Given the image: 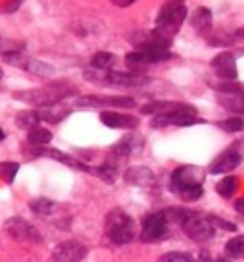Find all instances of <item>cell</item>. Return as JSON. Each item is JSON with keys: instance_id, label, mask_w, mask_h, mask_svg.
Instances as JSON below:
<instances>
[{"instance_id": "cell-16", "label": "cell", "mask_w": 244, "mask_h": 262, "mask_svg": "<svg viewBox=\"0 0 244 262\" xmlns=\"http://www.w3.org/2000/svg\"><path fill=\"white\" fill-rule=\"evenodd\" d=\"M140 149H142V137H139L137 133H131V135L124 137L120 142H117L112 147V153L117 158H128L129 155L137 153Z\"/></svg>"}, {"instance_id": "cell-15", "label": "cell", "mask_w": 244, "mask_h": 262, "mask_svg": "<svg viewBox=\"0 0 244 262\" xmlns=\"http://www.w3.org/2000/svg\"><path fill=\"white\" fill-rule=\"evenodd\" d=\"M101 122L113 129H133L139 126V119L126 113H115V112H104L101 113Z\"/></svg>"}, {"instance_id": "cell-19", "label": "cell", "mask_w": 244, "mask_h": 262, "mask_svg": "<svg viewBox=\"0 0 244 262\" xmlns=\"http://www.w3.org/2000/svg\"><path fill=\"white\" fill-rule=\"evenodd\" d=\"M219 102L230 112L244 113V88H240L239 92H233V94H221Z\"/></svg>"}, {"instance_id": "cell-1", "label": "cell", "mask_w": 244, "mask_h": 262, "mask_svg": "<svg viewBox=\"0 0 244 262\" xmlns=\"http://www.w3.org/2000/svg\"><path fill=\"white\" fill-rule=\"evenodd\" d=\"M169 221L178 223L182 230L196 243H205L210 241L215 235V226L208 219V215H203L199 212L189 210V208H167L165 210Z\"/></svg>"}, {"instance_id": "cell-26", "label": "cell", "mask_w": 244, "mask_h": 262, "mask_svg": "<svg viewBox=\"0 0 244 262\" xmlns=\"http://www.w3.org/2000/svg\"><path fill=\"white\" fill-rule=\"evenodd\" d=\"M90 172L95 176H99L101 180H104L106 183H115L117 176H119V171H117L115 165L112 164H104L99 165V167H90Z\"/></svg>"}, {"instance_id": "cell-28", "label": "cell", "mask_w": 244, "mask_h": 262, "mask_svg": "<svg viewBox=\"0 0 244 262\" xmlns=\"http://www.w3.org/2000/svg\"><path fill=\"white\" fill-rule=\"evenodd\" d=\"M29 207H31V210L38 215H51L52 212L56 210V203L51 200H47V198H38V200H33L29 203Z\"/></svg>"}, {"instance_id": "cell-10", "label": "cell", "mask_w": 244, "mask_h": 262, "mask_svg": "<svg viewBox=\"0 0 244 262\" xmlns=\"http://www.w3.org/2000/svg\"><path fill=\"white\" fill-rule=\"evenodd\" d=\"M76 104L79 108H133L135 99L126 95H84Z\"/></svg>"}, {"instance_id": "cell-11", "label": "cell", "mask_w": 244, "mask_h": 262, "mask_svg": "<svg viewBox=\"0 0 244 262\" xmlns=\"http://www.w3.org/2000/svg\"><path fill=\"white\" fill-rule=\"evenodd\" d=\"M6 230L11 235V239L20 241V243H41L40 232L22 217H11L6 223Z\"/></svg>"}, {"instance_id": "cell-18", "label": "cell", "mask_w": 244, "mask_h": 262, "mask_svg": "<svg viewBox=\"0 0 244 262\" xmlns=\"http://www.w3.org/2000/svg\"><path fill=\"white\" fill-rule=\"evenodd\" d=\"M190 24L199 34H208L212 31V11L208 8H197L190 18Z\"/></svg>"}, {"instance_id": "cell-35", "label": "cell", "mask_w": 244, "mask_h": 262, "mask_svg": "<svg viewBox=\"0 0 244 262\" xmlns=\"http://www.w3.org/2000/svg\"><path fill=\"white\" fill-rule=\"evenodd\" d=\"M137 0H112V4L117 6V8H128V6L135 4Z\"/></svg>"}, {"instance_id": "cell-27", "label": "cell", "mask_w": 244, "mask_h": 262, "mask_svg": "<svg viewBox=\"0 0 244 262\" xmlns=\"http://www.w3.org/2000/svg\"><path fill=\"white\" fill-rule=\"evenodd\" d=\"M115 63V56L112 54V52H95L94 56H92V69H97V70H108L109 67Z\"/></svg>"}, {"instance_id": "cell-14", "label": "cell", "mask_w": 244, "mask_h": 262, "mask_svg": "<svg viewBox=\"0 0 244 262\" xmlns=\"http://www.w3.org/2000/svg\"><path fill=\"white\" fill-rule=\"evenodd\" d=\"M214 74L223 81H232L237 77V61L232 52H221L212 59Z\"/></svg>"}, {"instance_id": "cell-7", "label": "cell", "mask_w": 244, "mask_h": 262, "mask_svg": "<svg viewBox=\"0 0 244 262\" xmlns=\"http://www.w3.org/2000/svg\"><path fill=\"white\" fill-rule=\"evenodd\" d=\"M185 18H187L185 4L180 6V8H174V9L162 8L157 16V27H154V31H157L160 36L171 40V38L180 31V27H182V24L185 22Z\"/></svg>"}, {"instance_id": "cell-34", "label": "cell", "mask_w": 244, "mask_h": 262, "mask_svg": "<svg viewBox=\"0 0 244 262\" xmlns=\"http://www.w3.org/2000/svg\"><path fill=\"white\" fill-rule=\"evenodd\" d=\"M233 43V40L232 38L228 36V34H226V36H219V38H210V45H223V47H225V45H232Z\"/></svg>"}, {"instance_id": "cell-4", "label": "cell", "mask_w": 244, "mask_h": 262, "mask_svg": "<svg viewBox=\"0 0 244 262\" xmlns=\"http://www.w3.org/2000/svg\"><path fill=\"white\" fill-rule=\"evenodd\" d=\"M104 230L108 239L117 246H124L131 243L135 237V221L129 214H126L122 208H113L106 215Z\"/></svg>"}, {"instance_id": "cell-36", "label": "cell", "mask_w": 244, "mask_h": 262, "mask_svg": "<svg viewBox=\"0 0 244 262\" xmlns=\"http://www.w3.org/2000/svg\"><path fill=\"white\" fill-rule=\"evenodd\" d=\"M235 210L244 215V198H240V200L235 201Z\"/></svg>"}, {"instance_id": "cell-32", "label": "cell", "mask_w": 244, "mask_h": 262, "mask_svg": "<svg viewBox=\"0 0 244 262\" xmlns=\"http://www.w3.org/2000/svg\"><path fill=\"white\" fill-rule=\"evenodd\" d=\"M208 219L212 221V225L215 226V228H221V230H228V232H235L237 226L233 225V223L230 221H225L223 217H219V215H208Z\"/></svg>"}, {"instance_id": "cell-24", "label": "cell", "mask_w": 244, "mask_h": 262, "mask_svg": "<svg viewBox=\"0 0 244 262\" xmlns=\"http://www.w3.org/2000/svg\"><path fill=\"white\" fill-rule=\"evenodd\" d=\"M40 115H38L36 110H31V112H20L18 115H16V124H18L22 129H33V127H36L38 124H40Z\"/></svg>"}, {"instance_id": "cell-29", "label": "cell", "mask_w": 244, "mask_h": 262, "mask_svg": "<svg viewBox=\"0 0 244 262\" xmlns=\"http://www.w3.org/2000/svg\"><path fill=\"white\" fill-rule=\"evenodd\" d=\"M217 127L226 133H239V131H244V119L240 117H230V119L219 120Z\"/></svg>"}, {"instance_id": "cell-3", "label": "cell", "mask_w": 244, "mask_h": 262, "mask_svg": "<svg viewBox=\"0 0 244 262\" xmlns=\"http://www.w3.org/2000/svg\"><path fill=\"white\" fill-rule=\"evenodd\" d=\"M77 95V88L70 83H51L43 88H34V90H20L15 92L13 97L27 104L45 108V106H54L63 99H69Z\"/></svg>"}, {"instance_id": "cell-20", "label": "cell", "mask_w": 244, "mask_h": 262, "mask_svg": "<svg viewBox=\"0 0 244 262\" xmlns=\"http://www.w3.org/2000/svg\"><path fill=\"white\" fill-rule=\"evenodd\" d=\"M38 115H40V120H45V122L51 124H58L61 122L65 117H69V110L66 108H59V106H45V108L36 110Z\"/></svg>"}, {"instance_id": "cell-40", "label": "cell", "mask_w": 244, "mask_h": 262, "mask_svg": "<svg viewBox=\"0 0 244 262\" xmlns=\"http://www.w3.org/2000/svg\"><path fill=\"white\" fill-rule=\"evenodd\" d=\"M2 77H4V72H2V69H0V79H2Z\"/></svg>"}, {"instance_id": "cell-21", "label": "cell", "mask_w": 244, "mask_h": 262, "mask_svg": "<svg viewBox=\"0 0 244 262\" xmlns=\"http://www.w3.org/2000/svg\"><path fill=\"white\" fill-rule=\"evenodd\" d=\"M182 102H169V101H154L149 104H144L140 108V112L146 115H162V113H169L172 110H176Z\"/></svg>"}, {"instance_id": "cell-31", "label": "cell", "mask_w": 244, "mask_h": 262, "mask_svg": "<svg viewBox=\"0 0 244 262\" xmlns=\"http://www.w3.org/2000/svg\"><path fill=\"white\" fill-rule=\"evenodd\" d=\"M158 262H194V258L189 253H183V251H169L164 253Z\"/></svg>"}, {"instance_id": "cell-38", "label": "cell", "mask_w": 244, "mask_h": 262, "mask_svg": "<svg viewBox=\"0 0 244 262\" xmlns=\"http://www.w3.org/2000/svg\"><path fill=\"white\" fill-rule=\"evenodd\" d=\"M6 139V133L2 131V127H0V140H4Z\"/></svg>"}, {"instance_id": "cell-6", "label": "cell", "mask_w": 244, "mask_h": 262, "mask_svg": "<svg viewBox=\"0 0 244 262\" xmlns=\"http://www.w3.org/2000/svg\"><path fill=\"white\" fill-rule=\"evenodd\" d=\"M169 217L165 214V210L162 212H153L147 214L142 219V230H140V239L144 243H158L164 241L169 235Z\"/></svg>"}, {"instance_id": "cell-22", "label": "cell", "mask_w": 244, "mask_h": 262, "mask_svg": "<svg viewBox=\"0 0 244 262\" xmlns=\"http://www.w3.org/2000/svg\"><path fill=\"white\" fill-rule=\"evenodd\" d=\"M52 140V133L45 127H33L29 131V137H27V142L33 147H45Z\"/></svg>"}, {"instance_id": "cell-13", "label": "cell", "mask_w": 244, "mask_h": 262, "mask_svg": "<svg viewBox=\"0 0 244 262\" xmlns=\"http://www.w3.org/2000/svg\"><path fill=\"white\" fill-rule=\"evenodd\" d=\"M104 83L112 84V86H142V84L149 83V77L144 76L140 72H117V70H106Z\"/></svg>"}, {"instance_id": "cell-17", "label": "cell", "mask_w": 244, "mask_h": 262, "mask_svg": "<svg viewBox=\"0 0 244 262\" xmlns=\"http://www.w3.org/2000/svg\"><path fill=\"white\" fill-rule=\"evenodd\" d=\"M124 180L129 185H137V187H146L151 185L154 182V174L149 167H131L126 171Z\"/></svg>"}, {"instance_id": "cell-12", "label": "cell", "mask_w": 244, "mask_h": 262, "mask_svg": "<svg viewBox=\"0 0 244 262\" xmlns=\"http://www.w3.org/2000/svg\"><path fill=\"white\" fill-rule=\"evenodd\" d=\"M86 255V246L77 241H65L54 248L52 262H81Z\"/></svg>"}, {"instance_id": "cell-37", "label": "cell", "mask_w": 244, "mask_h": 262, "mask_svg": "<svg viewBox=\"0 0 244 262\" xmlns=\"http://www.w3.org/2000/svg\"><path fill=\"white\" fill-rule=\"evenodd\" d=\"M237 36H239V38H244V27H240V29L237 31Z\"/></svg>"}, {"instance_id": "cell-8", "label": "cell", "mask_w": 244, "mask_h": 262, "mask_svg": "<svg viewBox=\"0 0 244 262\" xmlns=\"http://www.w3.org/2000/svg\"><path fill=\"white\" fill-rule=\"evenodd\" d=\"M244 162V140H235L225 153H221L210 164L212 174H226L228 171H233Z\"/></svg>"}, {"instance_id": "cell-9", "label": "cell", "mask_w": 244, "mask_h": 262, "mask_svg": "<svg viewBox=\"0 0 244 262\" xmlns=\"http://www.w3.org/2000/svg\"><path fill=\"white\" fill-rule=\"evenodd\" d=\"M4 61L40 77H52L56 72L52 65H49V63H45V61H40V59H34V58H31V56H24L22 52L4 54Z\"/></svg>"}, {"instance_id": "cell-33", "label": "cell", "mask_w": 244, "mask_h": 262, "mask_svg": "<svg viewBox=\"0 0 244 262\" xmlns=\"http://www.w3.org/2000/svg\"><path fill=\"white\" fill-rule=\"evenodd\" d=\"M22 2H24V0H8V2H6V4L2 6L0 9H2L4 13H15L16 9L22 6Z\"/></svg>"}, {"instance_id": "cell-39", "label": "cell", "mask_w": 244, "mask_h": 262, "mask_svg": "<svg viewBox=\"0 0 244 262\" xmlns=\"http://www.w3.org/2000/svg\"><path fill=\"white\" fill-rule=\"evenodd\" d=\"M214 262H230V260H228V258H215Z\"/></svg>"}, {"instance_id": "cell-25", "label": "cell", "mask_w": 244, "mask_h": 262, "mask_svg": "<svg viewBox=\"0 0 244 262\" xmlns=\"http://www.w3.org/2000/svg\"><path fill=\"white\" fill-rule=\"evenodd\" d=\"M225 251L233 258H244V233L242 235H235L230 241H226Z\"/></svg>"}, {"instance_id": "cell-5", "label": "cell", "mask_w": 244, "mask_h": 262, "mask_svg": "<svg viewBox=\"0 0 244 262\" xmlns=\"http://www.w3.org/2000/svg\"><path fill=\"white\" fill-rule=\"evenodd\" d=\"M196 122H201L199 117H197V110L190 104H180L176 110L169 113H162V115H154L151 120V126L154 129H160L169 124H174V126H192Z\"/></svg>"}, {"instance_id": "cell-2", "label": "cell", "mask_w": 244, "mask_h": 262, "mask_svg": "<svg viewBox=\"0 0 244 262\" xmlns=\"http://www.w3.org/2000/svg\"><path fill=\"white\" fill-rule=\"evenodd\" d=\"M205 171L196 165L176 167L171 174V190L183 201H197L203 196Z\"/></svg>"}, {"instance_id": "cell-30", "label": "cell", "mask_w": 244, "mask_h": 262, "mask_svg": "<svg viewBox=\"0 0 244 262\" xmlns=\"http://www.w3.org/2000/svg\"><path fill=\"white\" fill-rule=\"evenodd\" d=\"M18 169L20 165L16 162H0V180H4L6 183H13Z\"/></svg>"}, {"instance_id": "cell-23", "label": "cell", "mask_w": 244, "mask_h": 262, "mask_svg": "<svg viewBox=\"0 0 244 262\" xmlns=\"http://www.w3.org/2000/svg\"><path fill=\"white\" fill-rule=\"evenodd\" d=\"M237 189H239V180H237L235 176H225V178L215 185L217 194L221 198H225V200H230V198L237 192Z\"/></svg>"}]
</instances>
